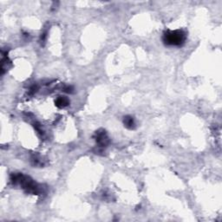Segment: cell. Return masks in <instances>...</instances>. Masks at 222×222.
I'll return each instance as SVG.
<instances>
[{
	"instance_id": "obj_2",
	"label": "cell",
	"mask_w": 222,
	"mask_h": 222,
	"mask_svg": "<svg viewBox=\"0 0 222 222\" xmlns=\"http://www.w3.org/2000/svg\"><path fill=\"white\" fill-rule=\"evenodd\" d=\"M56 103H57V107L63 108V107H65V106H67L69 104V100L67 98H65V97H59L57 100Z\"/></svg>"
},
{
	"instance_id": "obj_3",
	"label": "cell",
	"mask_w": 222,
	"mask_h": 222,
	"mask_svg": "<svg viewBox=\"0 0 222 222\" xmlns=\"http://www.w3.org/2000/svg\"><path fill=\"white\" fill-rule=\"evenodd\" d=\"M124 124L127 128L129 129H133L134 126H135V122H134V119L130 116H127L125 117L124 119Z\"/></svg>"
},
{
	"instance_id": "obj_1",
	"label": "cell",
	"mask_w": 222,
	"mask_h": 222,
	"mask_svg": "<svg viewBox=\"0 0 222 222\" xmlns=\"http://www.w3.org/2000/svg\"><path fill=\"white\" fill-rule=\"evenodd\" d=\"M185 40V34L180 31H168L164 35V41L169 45H179Z\"/></svg>"
}]
</instances>
